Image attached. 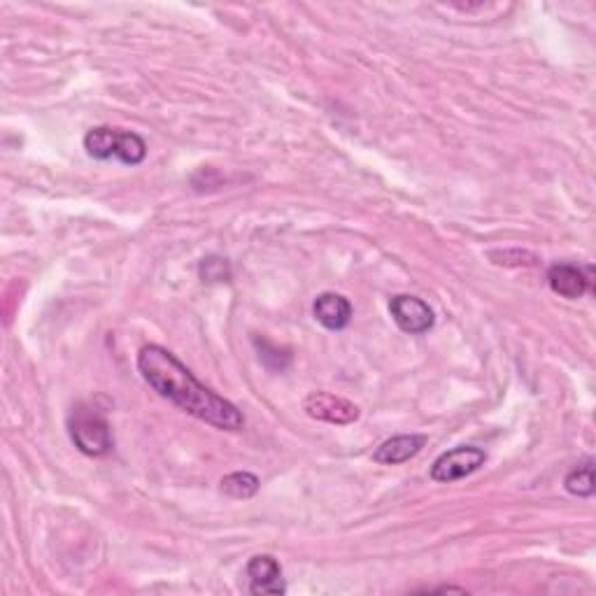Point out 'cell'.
I'll return each instance as SVG.
<instances>
[{
	"label": "cell",
	"instance_id": "1",
	"mask_svg": "<svg viewBox=\"0 0 596 596\" xmlns=\"http://www.w3.org/2000/svg\"><path fill=\"white\" fill-rule=\"evenodd\" d=\"M138 371L161 399L170 401L196 420L222 431H240L245 427L243 413L224 396L201 385L196 375L166 347L145 345L138 354Z\"/></svg>",
	"mask_w": 596,
	"mask_h": 596
},
{
	"label": "cell",
	"instance_id": "2",
	"mask_svg": "<svg viewBox=\"0 0 596 596\" xmlns=\"http://www.w3.org/2000/svg\"><path fill=\"white\" fill-rule=\"evenodd\" d=\"M68 434L77 450L87 457H105L112 452V429L105 417L89 403H80L68 417Z\"/></svg>",
	"mask_w": 596,
	"mask_h": 596
},
{
	"label": "cell",
	"instance_id": "3",
	"mask_svg": "<svg viewBox=\"0 0 596 596\" xmlns=\"http://www.w3.org/2000/svg\"><path fill=\"white\" fill-rule=\"evenodd\" d=\"M487 452L475 445H459L454 450L443 452L441 457L431 466V480L434 482H457L461 478H468L485 466Z\"/></svg>",
	"mask_w": 596,
	"mask_h": 596
},
{
	"label": "cell",
	"instance_id": "4",
	"mask_svg": "<svg viewBox=\"0 0 596 596\" xmlns=\"http://www.w3.org/2000/svg\"><path fill=\"white\" fill-rule=\"evenodd\" d=\"M389 312H392L394 324L399 326L403 333H410V336H422L434 329L436 315L431 310L427 301H422L420 296L410 294H399L389 301Z\"/></svg>",
	"mask_w": 596,
	"mask_h": 596
},
{
	"label": "cell",
	"instance_id": "5",
	"mask_svg": "<svg viewBox=\"0 0 596 596\" xmlns=\"http://www.w3.org/2000/svg\"><path fill=\"white\" fill-rule=\"evenodd\" d=\"M305 413H308L312 420L340 424V427H345V424H352L359 420L361 410L354 406L352 401L343 399V396L312 392L308 399H305Z\"/></svg>",
	"mask_w": 596,
	"mask_h": 596
},
{
	"label": "cell",
	"instance_id": "6",
	"mask_svg": "<svg viewBox=\"0 0 596 596\" xmlns=\"http://www.w3.org/2000/svg\"><path fill=\"white\" fill-rule=\"evenodd\" d=\"M247 578H250V594L254 596H282L287 592L282 566L271 555H257L247 562Z\"/></svg>",
	"mask_w": 596,
	"mask_h": 596
},
{
	"label": "cell",
	"instance_id": "7",
	"mask_svg": "<svg viewBox=\"0 0 596 596\" xmlns=\"http://www.w3.org/2000/svg\"><path fill=\"white\" fill-rule=\"evenodd\" d=\"M548 285L564 298H580L592 289V268H578L571 264H555L548 271Z\"/></svg>",
	"mask_w": 596,
	"mask_h": 596
},
{
	"label": "cell",
	"instance_id": "8",
	"mask_svg": "<svg viewBox=\"0 0 596 596\" xmlns=\"http://www.w3.org/2000/svg\"><path fill=\"white\" fill-rule=\"evenodd\" d=\"M352 312V303L336 292L319 294L312 303V315L329 331H343L352 322Z\"/></svg>",
	"mask_w": 596,
	"mask_h": 596
},
{
	"label": "cell",
	"instance_id": "9",
	"mask_svg": "<svg viewBox=\"0 0 596 596\" xmlns=\"http://www.w3.org/2000/svg\"><path fill=\"white\" fill-rule=\"evenodd\" d=\"M424 445H427V436H422V434L394 436L373 452V461H378V464H382V466L406 464V461H410L422 452Z\"/></svg>",
	"mask_w": 596,
	"mask_h": 596
},
{
	"label": "cell",
	"instance_id": "10",
	"mask_svg": "<svg viewBox=\"0 0 596 596\" xmlns=\"http://www.w3.org/2000/svg\"><path fill=\"white\" fill-rule=\"evenodd\" d=\"M112 159L122 161L124 166H140L147 159L145 140L133 131L117 129L115 145H112Z\"/></svg>",
	"mask_w": 596,
	"mask_h": 596
},
{
	"label": "cell",
	"instance_id": "11",
	"mask_svg": "<svg viewBox=\"0 0 596 596\" xmlns=\"http://www.w3.org/2000/svg\"><path fill=\"white\" fill-rule=\"evenodd\" d=\"M566 492L573 496H580V499H587V496L594 494V459H585L583 464L573 466L564 478Z\"/></svg>",
	"mask_w": 596,
	"mask_h": 596
},
{
	"label": "cell",
	"instance_id": "12",
	"mask_svg": "<svg viewBox=\"0 0 596 596\" xmlns=\"http://www.w3.org/2000/svg\"><path fill=\"white\" fill-rule=\"evenodd\" d=\"M259 478L254 473H247V471H236V473H229L222 478V492L226 496H231V499H252L254 494L259 492Z\"/></svg>",
	"mask_w": 596,
	"mask_h": 596
},
{
	"label": "cell",
	"instance_id": "13",
	"mask_svg": "<svg viewBox=\"0 0 596 596\" xmlns=\"http://www.w3.org/2000/svg\"><path fill=\"white\" fill-rule=\"evenodd\" d=\"M198 275H201L203 282L215 285V282H226L231 278V266L222 257H205L201 266H198Z\"/></svg>",
	"mask_w": 596,
	"mask_h": 596
},
{
	"label": "cell",
	"instance_id": "14",
	"mask_svg": "<svg viewBox=\"0 0 596 596\" xmlns=\"http://www.w3.org/2000/svg\"><path fill=\"white\" fill-rule=\"evenodd\" d=\"M254 343H257V347H259V359L264 361V364L268 366L271 364V359H275V371H285L287 368V364L285 361H280V357H292V354H280L278 357V352H280V347H275V345H271L268 343V340H254Z\"/></svg>",
	"mask_w": 596,
	"mask_h": 596
}]
</instances>
